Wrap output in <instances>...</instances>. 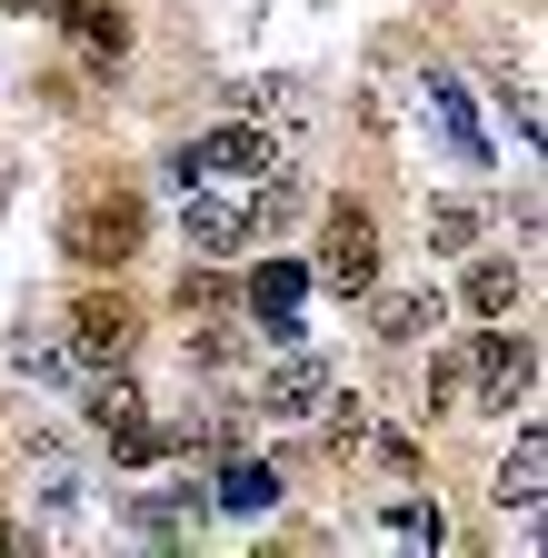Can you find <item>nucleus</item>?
<instances>
[{"instance_id":"1","label":"nucleus","mask_w":548,"mask_h":558,"mask_svg":"<svg viewBox=\"0 0 548 558\" xmlns=\"http://www.w3.org/2000/svg\"><path fill=\"white\" fill-rule=\"evenodd\" d=\"M319 279H329L339 300H360L369 279H379V220H369L360 199H339L329 220H319Z\"/></svg>"},{"instance_id":"2","label":"nucleus","mask_w":548,"mask_h":558,"mask_svg":"<svg viewBox=\"0 0 548 558\" xmlns=\"http://www.w3.org/2000/svg\"><path fill=\"white\" fill-rule=\"evenodd\" d=\"M528 379H538V349L519 329H478L468 339V409H519Z\"/></svg>"},{"instance_id":"3","label":"nucleus","mask_w":548,"mask_h":558,"mask_svg":"<svg viewBox=\"0 0 548 558\" xmlns=\"http://www.w3.org/2000/svg\"><path fill=\"white\" fill-rule=\"evenodd\" d=\"M60 250H71L81 269H120L130 250H141V199H130V190L81 199V209H71V230H60Z\"/></svg>"},{"instance_id":"4","label":"nucleus","mask_w":548,"mask_h":558,"mask_svg":"<svg viewBox=\"0 0 548 558\" xmlns=\"http://www.w3.org/2000/svg\"><path fill=\"white\" fill-rule=\"evenodd\" d=\"M190 190V209H180V220H190V250H210V259H230L249 230H259V209L249 199H230L220 180H180Z\"/></svg>"},{"instance_id":"5","label":"nucleus","mask_w":548,"mask_h":558,"mask_svg":"<svg viewBox=\"0 0 548 558\" xmlns=\"http://www.w3.org/2000/svg\"><path fill=\"white\" fill-rule=\"evenodd\" d=\"M249 170H280L269 160V130H249V120H230V130H210V140L180 150V180H249Z\"/></svg>"},{"instance_id":"6","label":"nucleus","mask_w":548,"mask_h":558,"mask_svg":"<svg viewBox=\"0 0 548 558\" xmlns=\"http://www.w3.org/2000/svg\"><path fill=\"white\" fill-rule=\"evenodd\" d=\"M360 300H369V329H379L389 349H409V339H429V329L449 319V300L429 290V279H409V290H379V279H369Z\"/></svg>"},{"instance_id":"7","label":"nucleus","mask_w":548,"mask_h":558,"mask_svg":"<svg viewBox=\"0 0 548 558\" xmlns=\"http://www.w3.org/2000/svg\"><path fill=\"white\" fill-rule=\"evenodd\" d=\"M130 339H141L130 300H81V310H71V360H90V369H120V360H130Z\"/></svg>"},{"instance_id":"8","label":"nucleus","mask_w":548,"mask_h":558,"mask_svg":"<svg viewBox=\"0 0 548 558\" xmlns=\"http://www.w3.org/2000/svg\"><path fill=\"white\" fill-rule=\"evenodd\" d=\"M329 389H339L329 360H280V369H269V389H259V409H269V418H319Z\"/></svg>"},{"instance_id":"9","label":"nucleus","mask_w":548,"mask_h":558,"mask_svg":"<svg viewBox=\"0 0 548 558\" xmlns=\"http://www.w3.org/2000/svg\"><path fill=\"white\" fill-rule=\"evenodd\" d=\"M60 21L81 31V50H90V60H120V50H130V21H120V0H60Z\"/></svg>"},{"instance_id":"10","label":"nucleus","mask_w":548,"mask_h":558,"mask_svg":"<svg viewBox=\"0 0 548 558\" xmlns=\"http://www.w3.org/2000/svg\"><path fill=\"white\" fill-rule=\"evenodd\" d=\"M280 469H259V459H230L220 469V509H240V519H259V509H280Z\"/></svg>"},{"instance_id":"11","label":"nucleus","mask_w":548,"mask_h":558,"mask_svg":"<svg viewBox=\"0 0 548 558\" xmlns=\"http://www.w3.org/2000/svg\"><path fill=\"white\" fill-rule=\"evenodd\" d=\"M538 478H548V439H538V429H519V449H509V469H499V499H519V509H528V499H538Z\"/></svg>"},{"instance_id":"12","label":"nucleus","mask_w":548,"mask_h":558,"mask_svg":"<svg viewBox=\"0 0 548 558\" xmlns=\"http://www.w3.org/2000/svg\"><path fill=\"white\" fill-rule=\"evenodd\" d=\"M468 310H478V319H509V310H519V269H509V259H478V269H468Z\"/></svg>"},{"instance_id":"13","label":"nucleus","mask_w":548,"mask_h":558,"mask_svg":"<svg viewBox=\"0 0 548 558\" xmlns=\"http://www.w3.org/2000/svg\"><path fill=\"white\" fill-rule=\"evenodd\" d=\"M100 439H110V449H120L130 469H150V459L170 449V429H160V418H150V409H130V418H120V429H100Z\"/></svg>"},{"instance_id":"14","label":"nucleus","mask_w":548,"mask_h":558,"mask_svg":"<svg viewBox=\"0 0 548 558\" xmlns=\"http://www.w3.org/2000/svg\"><path fill=\"white\" fill-rule=\"evenodd\" d=\"M369 429H379V418H369V399H339V418H329V449H339V459H360V449H369Z\"/></svg>"},{"instance_id":"15","label":"nucleus","mask_w":548,"mask_h":558,"mask_svg":"<svg viewBox=\"0 0 548 558\" xmlns=\"http://www.w3.org/2000/svg\"><path fill=\"white\" fill-rule=\"evenodd\" d=\"M290 300H300V269H290V259H269V269L249 279V310L269 319V310H290Z\"/></svg>"},{"instance_id":"16","label":"nucleus","mask_w":548,"mask_h":558,"mask_svg":"<svg viewBox=\"0 0 548 558\" xmlns=\"http://www.w3.org/2000/svg\"><path fill=\"white\" fill-rule=\"evenodd\" d=\"M429 240H439V250H468V240H478V209H468V199H439V209H429Z\"/></svg>"},{"instance_id":"17","label":"nucleus","mask_w":548,"mask_h":558,"mask_svg":"<svg viewBox=\"0 0 548 558\" xmlns=\"http://www.w3.org/2000/svg\"><path fill=\"white\" fill-rule=\"evenodd\" d=\"M130 409H141V389H130V379H100V389H90V429H120Z\"/></svg>"},{"instance_id":"18","label":"nucleus","mask_w":548,"mask_h":558,"mask_svg":"<svg viewBox=\"0 0 548 558\" xmlns=\"http://www.w3.org/2000/svg\"><path fill=\"white\" fill-rule=\"evenodd\" d=\"M389 529H399L409 548H439V538H449V529H439V509H419V499H399V509H389Z\"/></svg>"},{"instance_id":"19","label":"nucleus","mask_w":548,"mask_h":558,"mask_svg":"<svg viewBox=\"0 0 548 558\" xmlns=\"http://www.w3.org/2000/svg\"><path fill=\"white\" fill-rule=\"evenodd\" d=\"M190 360H199V369H230V360H240V329H199Z\"/></svg>"},{"instance_id":"20","label":"nucleus","mask_w":548,"mask_h":558,"mask_svg":"<svg viewBox=\"0 0 548 558\" xmlns=\"http://www.w3.org/2000/svg\"><path fill=\"white\" fill-rule=\"evenodd\" d=\"M429 389H439V409H468V360H439Z\"/></svg>"}]
</instances>
